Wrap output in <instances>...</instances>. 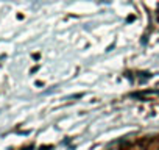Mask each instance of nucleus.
<instances>
[{"instance_id": "obj_1", "label": "nucleus", "mask_w": 159, "mask_h": 150, "mask_svg": "<svg viewBox=\"0 0 159 150\" xmlns=\"http://www.w3.org/2000/svg\"><path fill=\"white\" fill-rule=\"evenodd\" d=\"M52 148H53L52 145H48V147H47V145H44V147H41L39 150H52Z\"/></svg>"}]
</instances>
